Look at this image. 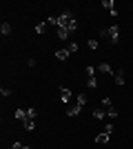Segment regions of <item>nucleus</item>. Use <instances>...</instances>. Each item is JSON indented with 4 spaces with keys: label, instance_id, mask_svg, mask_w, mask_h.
Instances as JSON below:
<instances>
[{
    "label": "nucleus",
    "instance_id": "12",
    "mask_svg": "<svg viewBox=\"0 0 133 149\" xmlns=\"http://www.w3.org/2000/svg\"><path fill=\"white\" fill-rule=\"evenodd\" d=\"M69 36H71V33H69L67 29H58V38H60V40H67Z\"/></svg>",
    "mask_w": 133,
    "mask_h": 149
},
{
    "label": "nucleus",
    "instance_id": "18",
    "mask_svg": "<svg viewBox=\"0 0 133 149\" xmlns=\"http://www.w3.org/2000/svg\"><path fill=\"white\" fill-rule=\"evenodd\" d=\"M67 49H69L71 54H78V42H71L69 47H67Z\"/></svg>",
    "mask_w": 133,
    "mask_h": 149
},
{
    "label": "nucleus",
    "instance_id": "19",
    "mask_svg": "<svg viewBox=\"0 0 133 149\" xmlns=\"http://www.w3.org/2000/svg\"><path fill=\"white\" fill-rule=\"evenodd\" d=\"M89 49H98V40H89Z\"/></svg>",
    "mask_w": 133,
    "mask_h": 149
},
{
    "label": "nucleus",
    "instance_id": "3",
    "mask_svg": "<svg viewBox=\"0 0 133 149\" xmlns=\"http://www.w3.org/2000/svg\"><path fill=\"white\" fill-rule=\"evenodd\" d=\"M102 36H107V38H111V42H118L120 40V27L118 25H111V29H104L102 31Z\"/></svg>",
    "mask_w": 133,
    "mask_h": 149
},
{
    "label": "nucleus",
    "instance_id": "20",
    "mask_svg": "<svg viewBox=\"0 0 133 149\" xmlns=\"http://www.w3.org/2000/svg\"><path fill=\"white\" fill-rule=\"evenodd\" d=\"M102 107H104V109H109V107H113V105H111V100H109V98H104V100H102Z\"/></svg>",
    "mask_w": 133,
    "mask_h": 149
},
{
    "label": "nucleus",
    "instance_id": "10",
    "mask_svg": "<svg viewBox=\"0 0 133 149\" xmlns=\"http://www.w3.org/2000/svg\"><path fill=\"white\" fill-rule=\"evenodd\" d=\"M76 102L80 107H84V105H87V96H84V93H78V96H76Z\"/></svg>",
    "mask_w": 133,
    "mask_h": 149
},
{
    "label": "nucleus",
    "instance_id": "5",
    "mask_svg": "<svg viewBox=\"0 0 133 149\" xmlns=\"http://www.w3.org/2000/svg\"><path fill=\"white\" fill-rule=\"evenodd\" d=\"M80 109H82V107H80V105L76 102L73 107H69V109H67V116H71V118H76L78 113H80Z\"/></svg>",
    "mask_w": 133,
    "mask_h": 149
},
{
    "label": "nucleus",
    "instance_id": "7",
    "mask_svg": "<svg viewBox=\"0 0 133 149\" xmlns=\"http://www.w3.org/2000/svg\"><path fill=\"white\" fill-rule=\"evenodd\" d=\"M60 100H62V102H69V100H71V91L67 87L60 89Z\"/></svg>",
    "mask_w": 133,
    "mask_h": 149
},
{
    "label": "nucleus",
    "instance_id": "4",
    "mask_svg": "<svg viewBox=\"0 0 133 149\" xmlns=\"http://www.w3.org/2000/svg\"><path fill=\"white\" fill-rule=\"evenodd\" d=\"M109 138H111V134L102 131V134H98V136H95V143H98V145H107V143H109Z\"/></svg>",
    "mask_w": 133,
    "mask_h": 149
},
{
    "label": "nucleus",
    "instance_id": "1",
    "mask_svg": "<svg viewBox=\"0 0 133 149\" xmlns=\"http://www.w3.org/2000/svg\"><path fill=\"white\" fill-rule=\"evenodd\" d=\"M49 25H56L58 29H67L69 33H73V31L78 29V22H76V16L71 11H64L62 16H51L49 20H47Z\"/></svg>",
    "mask_w": 133,
    "mask_h": 149
},
{
    "label": "nucleus",
    "instance_id": "2",
    "mask_svg": "<svg viewBox=\"0 0 133 149\" xmlns=\"http://www.w3.org/2000/svg\"><path fill=\"white\" fill-rule=\"evenodd\" d=\"M13 116L25 125L27 131H33V127H36V109H18Z\"/></svg>",
    "mask_w": 133,
    "mask_h": 149
},
{
    "label": "nucleus",
    "instance_id": "6",
    "mask_svg": "<svg viewBox=\"0 0 133 149\" xmlns=\"http://www.w3.org/2000/svg\"><path fill=\"white\" fill-rule=\"evenodd\" d=\"M69 56H71L69 49H58V51H56V58H58V60H67Z\"/></svg>",
    "mask_w": 133,
    "mask_h": 149
},
{
    "label": "nucleus",
    "instance_id": "9",
    "mask_svg": "<svg viewBox=\"0 0 133 149\" xmlns=\"http://www.w3.org/2000/svg\"><path fill=\"white\" fill-rule=\"evenodd\" d=\"M0 33H2V36H9V33H11V25L2 22V25H0Z\"/></svg>",
    "mask_w": 133,
    "mask_h": 149
},
{
    "label": "nucleus",
    "instance_id": "11",
    "mask_svg": "<svg viewBox=\"0 0 133 149\" xmlns=\"http://www.w3.org/2000/svg\"><path fill=\"white\" fill-rule=\"evenodd\" d=\"M93 116H95L98 120H102L104 116H107V109H102V107H100V109H95V111H93Z\"/></svg>",
    "mask_w": 133,
    "mask_h": 149
},
{
    "label": "nucleus",
    "instance_id": "13",
    "mask_svg": "<svg viewBox=\"0 0 133 149\" xmlns=\"http://www.w3.org/2000/svg\"><path fill=\"white\" fill-rule=\"evenodd\" d=\"M98 71H102V74H111V67H109L107 62H102L100 67H98Z\"/></svg>",
    "mask_w": 133,
    "mask_h": 149
},
{
    "label": "nucleus",
    "instance_id": "16",
    "mask_svg": "<svg viewBox=\"0 0 133 149\" xmlns=\"http://www.w3.org/2000/svg\"><path fill=\"white\" fill-rule=\"evenodd\" d=\"M102 7H107V9L113 11V0H102Z\"/></svg>",
    "mask_w": 133,
    "mask_h": 149
},
{
    "label": "nucleus",
    "instance_id": "15",
    "mask_svg": "<svg viewBox=\"0 0 133 149\" xmlns=\"http://www.w3.org/2000/svg\"><path fill=\"white\" fill-rule=\"evenodd\" d=\"M44 31H47V25H44V22L36 25V33H44Z\"/></svg>",
    "mask_w": 133,
    "mask_h": 149
},
{
    "label": "nucleus",
    "instance_id": "21",
    "mask_svg": "<svg viewBox=\"0 0 133 149\" xmlns=\"http://www.w3.org/2000/svg\"><path fill=\"white\" fill-rule=\"evenodd\" d=\"M87 74H89V78H93V76H95V69L93 67H87Z\"/></svg>",
    "mask_w": 133,
    "mask_h": 149
},
{
    "label": "nucleus",
    "instance_id": "17",
    "mask_svg": "<svg viewBox=\"0 0 133 149\" xmlns=\"http://www.w3.org/2000/svg\"><path fill=\"white\" fill-rule=\"evenodd\" d=\"M87 85H89L91 89H95V87H98V80H95V76H93V78H89V82H87Z\"/></svg>",
    "mask_w": 133,
    "mask_h": 149
},
{
    "label": "nucleus",
    "instance_id": "8",
    "mask_svg": "<svg viewBox=\"0 0 133 149\" xmlns=\"http://www.w3.org/2000/svg\"><path fill=\"white\" fill-rule=\"evenodd\" d=\"M113 78H115V85H124V71H122V69H118V71H115Z\"/></svg>",
    "mask_w": 133,
    "mask_h": 149
},
{
    "label": "nucleus",
    "instance_id": "22",
    "mask_svg": "<svg viewBox=\"0 0 133 149\" xmlns=\"http://www.w3.org/2000/svg\"><path fill=\"white\" fill-rule=\"evenodd\" d=\"M11 149H25V145H20V143H13Z\"/></svg>",
    "mask_w": 133,
    "mask_h": 149
},
{
    "label": "nucleus",
    "instance_id": "14",
    "mask_svg": "<svg viewBox=\"0 0 133 149\" xmlns=\"http://www.w3.org/2000/svg\"><path fill=\"white\" fill-rule=\"evenodd\" d=\"M107 116H109V118H115V116H118V109H115V107H109V109H107Z\"/></svg>",
    "mask_w": 133,
    "mask_h": 149
}]
</instances>
